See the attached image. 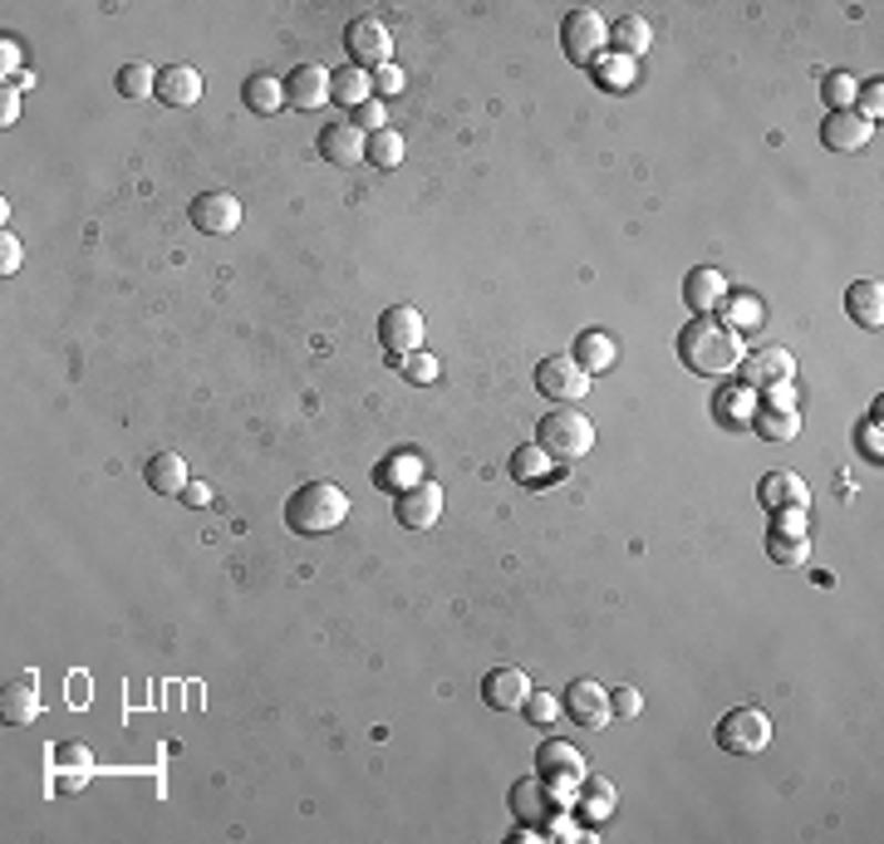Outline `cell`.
Masks as SVG:
<instances>
[{"label":"cell","instance_id":"cell-9","mask_svg":"<svg viewBox=\"0 0 884 844\" xmlns=\"http://www.w3.org/2000/svg\"><path fill=\"white\" fill-rule=\"evenodd\" d=\"M737 369H742V379H747L752 393H767V388H777V383H796V359H791L781 344L742 353V363H737Z\"/></svg>","mask_w":884,"mask_h":844},{"label":"cell","instance_id":"cell-41","mask_svg":"<svg viewBox=\"0 0 884 844\" xmlns=\"http://www.w3.org/2000/svg\"><path fill=\"white\" fill-rule=\"evenodd\" d=\"M855 99H860V119H865V123H880V113H884V84H880V79H870V84L865 89H855Z\"/></svg>","mask_w":884,"mask_h":844},{"label":"cell","instance_id":"cell-27","mask_svg":"<svg viewBox=\"0 0 884 844\" xmlns=\"http://www.w3.org/2000/svg\"><path fill=\"white\" fill-rule=\"evenodd\" d=\"M654 40V25L644 16H625L619 25H609V44L619 50V60H639Z\"/></svg>","mask_w":884,"mask_h":844},{"label":"cell","instance_id":"cell-1","mask_svg":"<svg viewBox=\"0 0 884 844\" xmlns=\"http://www.w3.org/2000/svg\"><path fill=\"white\" fill-rule=\"evenodd\" d=\"M742 334L728 325V319L718 315H698L693 325L678 334V359L688 363L693 373L702 379H722V373H732L737 363H742Z\"/></svg>","mask_w":884,"mask_h":844},{"label":"cell","instance_id":"cell-10","mask_svg":"<svg viewBox=\"0 0 884 844\" xmlns=\"http://www.w3.org/2000/svg\"><path fill=\"white\" fill-rule=\"evenodd\" d=\"M561 707H565V717H571L575 727H585V732H599V727L609 722V692L599 688V682H589V678H575L571 688L561 692Z\"/></svg>","mask_w":884,"mask_h":844},{"label":"cell","instance_id":"cell-21","mask_svg":"<svg viewBox=\"0 0 884 844\" xmlns=\"http://www.w3.org/2000/svg\"><path fill=\"white\" fill-rule=\"evenodd\" d=\"M683 300L693 315H718L722 300H728V280H722L718 266H693L683 280Z\"/></svg>","mask_w":884,"mask_h":844},{"label":"cell","instance_id":"cell-24","mask_svg":"<svg viewBox=\"0 0 884 844\" xmlns=\"http://www.w3.org/2000/svg\"><path fill=\"white\" fill-rule=\"evenodd\" d=\"M845 310L860 329H880L884 325V285L880 280H855L845 290Z\"/></svg>","mask_w":884,"mask_h":844},{"label":"cell","instance_id":"cell-7","mask_svg":"<svg viewBox=\"0 0 884 844\" xmlns=\"http://www.w3.org/2000/svg\"><path fill=\"white\" fill-rule=\"evenodd\" d=\"M536 388L551 398V403H580V398L589 393V373L580 369L575 359H565V353H551V359H541L536 369Z\"/></svg>","mask_w":884,"mask_h":844},{"label":"cell","instance_id":"cell-42","mask_svg":"<svg viewBox=\"0 0 884 844\" xmlns=\"http://www.w3.org/2000/svg\"><path fill=\"white\" fill-rule=\"evenodd\" d=\"M639 707H644L639 688H615V692H609V712H615V717H639Z\"/></svg>","mask_w":884,"mask_h":844},{"label":"cell","instance_id":"cell-50","mask_svg":"<svg viewBox=\"0 0 884 844\" xmlns=\"http://www.w3.org/2000/svg\"><path fill=\"white\" fill-rule=\"evenodd\" d=\"M629 64H634V60H615V64H605V79H609L615 89H625V84H629Z\"/></svg>","mask_w":884,"mask_h":844},{"label":"cell","instance_id":"cell-18","mask_svg":"<svg viewBox=\"0 0 884 844\" xmlns=\"http://www.w3.org/2000/svg\"><path fill=\"white\" fill-rule=\"evenodd\" d=\"M320 153L330 157L335 167H359V163H369V133H359L354 123H325Z\"/></svg>","mask_w":884,"mask_h":844},{"label":"cell","instance_id":"cell-35","mask_svg":"<svg viewBox=\"0 0 884 844\" xmlns=\"http://www.w3.org/2000/svg\"><path fill=\"white\" fill-rule=\"evenodd\" d=\"M369 163L373 167H399L403 163V138L393 128L383 133H369Z\"/></svg>","mask_w":884,"mask_h":844},{"label":"cell","instance_id":"cell-23","mask_svg":"<svg viewBox=\"0 0 884 844\" xmlns=\"http://www.w3.org/2000/svg\"><path fill=\"white\" fill-rule=\"evenodd\" d=\"M757 501H762L767 511H791V506H806L811 492L796 472H767L762 482H757Z\"/></svg>","mask_w":884,"mask_h":844},{"label":"cell","instance_id":"cell-16","mask_svg":"<svg viewBox=\"0 0 884 844\" xmlns=\"http://www.w3.org/2000/svg\"><path fill=\"white\" fill-rule=\"evenodd\" d=\"M325 99H330V70H320V64H300V70L286 74V109L315 113V109H325Z\"/></svg>","mask_w":884,"mask_h":844},{"label":"cell","instance_id":"cell-5","mask_svg":"<svg viewBox=\"0 0 884 844\" xmlns=\"http://www.w3.org/2000/svg\"><path fill=\"white\" fill-rule=\"evenodd\" d=\"M345 50H349V60H354V70L373 74L393 60V30L373 16H359V20H349V30H345Z\"/></svg>","mask_w":884,"mask_h":844},{"label":"cell","instance_id":"cell-33","mask_svg":"<svg viewBox=\"0 0 884 844\" xmlns=\"http://www.w3.org/2000/svg\"><path fill=\"white\" fill-rule=\"evenodd\" d=\"M383 486H393V492H408V486L423 482V462H418V452H393L389 466L379 472Z\"/></svg>","mask_w":884,"mask_h":844},{"label":"cell","instance_id":"cell-29","mask_svg":"<svg viewBox=\"0 0 884 844\" xmlns=\"http://www.w3.org/2000/svg\"><path fill=\"white\" fill-rule=\"evenodd\" d=\"M241 99L251 113H280L286 109V84H280L276 74H251L241 89Z\"/></svg>","mask_w":884,"mask_h":844},{"label":"cell","instance_id":"cell-26","mask_svg":"<svg viewBox=\"0 0 884 844\" xmlns=\"http://www.w3.org/2000/svg\"><path fill=\"white\" fill-rule=\"evenodd\" d=\"M187 462L177 457V452H157V457H147V486H153L157 496H183L187 492Z\"/></svg>","mask_w":884,"mask_h":844},{"label":"cell","instance_id":"cell-28","mask_svg":"<svg viewBox=\"0 0 884 844\" xmlns=\"http://www.w3.org/2000/svg\"><path fill=\"white\" fill-rule=\"evenodd\" d=\"M369 94H373V74H364V70H330V99L335 104H349V109H359V104H369Z\"/></svg>","mask_w":884,"mask_h":844},{"label":"cell","instance_id":"cell-46","mask_svg":"<svg viewBox=\"0 0 884 844\" xmlns=\"http://www.w3.org/2000/svg\"><path fill=\"white\" fill-rule=\"evenodd\" d=\"M373 89H379V94H399V89H403V70H393V64L373 70Z\"/></svg>","mask_w":884,"mask_h":844},{"label":"cell","instance_id":"cell-22","mask_svg":"<svg viewBox=\"0 0 884 844\" xmlns=\"http://www.w3.org/2000/svg\"><path fill=\"white\" fill-rule=\"evenodd\" d=\"M615 785L605 781V775H580V785H575V815L585 820V825H605L609 815H615Z\"/></svg>","mask_w":884,"mask_h":844},{"label":"cell","instance_id":"cell-43","mask_svg":"<svg viewBox=\"0 0 884 844\" xmlns=\"http://www.w3.org/2000/svg\"><path fill=\"white\" fill-rule=\"evenodd\" d=\"M20 260H25V250H20V241H16L10 231H0V270H6V276H16Z\"/></svg>","mask_w":884,"mask_h":844},{"label":"cell","instance_id":"cell-20","mask_svg":"<svg viewBox=\"0 0 884 844\" xmlns=\"http://www.w3.org/2000/svg\"><path fill=\"white\" fill-rule=\"evenodd\" d=\"M870 133H875V123H865L855 109H835V113H825V123H821V143L831 147V153H855V147L870 143Z\"/></svg>","mask_w":884,"mask_h":844},{"label":"cell","instance_id":"cell-12","mask_svg":"<svg viewBox=\"0 0 884 844\" xmlns=\"http://www.w3.org/2000/svg\"><path fill=\"white\" fill-rule=\"evenodd\" d=\"M192 226H197L202 236H232L236 226H241V202H236L232 192H202V197L192 202Z\"/></svg>","mask_w":884,"mask_h":844},{"label":"cell","instance_id":"cell-11","mask_svg":"<svg viewBox=\"0 0 884 844\" xmlns=\"http://www.w3.org/2000/svg\"><path fill=\"white\" fill-rule=\"evenodd\" d=\"M379 344L389 349L393 359L418 353L423 349V315H418L413 305H389V310L379 315Z\"/></svg>","mask_w":884,"mask_h":844},{"label":"cell","instance_id":"cell-38","mask_svg":"<svg viewBox=\"0 0 884 844\" xmlns=\"http://www.w3.org/2000/svg\"><path fill=\"white\" fill-rule=\"evenodd\" d=\"M855 79H850V74H825V84H821V94H825V104H831V113L835 109H850V104H855Z\"/></svg>","mask_w":884,"mask_h":844},{"label":"cell","instance_id":"cell-25","mask_svg":"<svg viewBox=\"0 0 884 844\" xmlns=\"http://www.w3.org/2000/svg\"><path fill=\"white\" fill-rule=\"evenodd\" d=\"M575 363L595 379V373H609L615 369V359H619V349H615V339L605 334V329H585L580 339H575V353H571Z\"/></svg>","mask_w":884,"mask_h":844},{"label":"cell","instance_id":"cell-15","mask_svg":"<svg viewBox=\"0 0 884 844\" xmlns=\"http://www.w3.org/2000/svg\"><path fill=\"white\" fill-rule=\"evenodd\" d=\"M531 692L536 688H531V678L521 668H492L482 678V702L496 707V712H521Z\"/></svg>","mask_w":884,"mask_h":844},{"label":"cell","instance_id":"cell-19","mask_svg":"<svg viewBox=\"0 0 884 844\" xmlns=\"http://www.w3.org/2000/svg\"><path fill=\"white\" fill-rule=\"evenodd\" d=\"M202 94H207V84H202V74L192 70V64H167V70H157V99H163L167 109H197Z\"/></svg>","mask_w":884,"mask_h":844},{"label":"cell","instance_id":"cell-51","mask_svg":"<svg viewBox=\"0 0 884 844\" xmlns=\"http://www.w3.org/2000/svg\"><path fill=\"white\" fill-rule=\"evenodd\" d=\"M183 501H187V506H212V486H202V482H187Z\"/></svg>","mask_w":884,"mask_h":844},{"label":"cell","instance_id":"cell-39","mask_svg":"<svg viewBox=\"0 0 884 844\" xmlns=\"http://www.w3.org/2000/svg\"><path fill=\"white\" fill-rule=\"evenodd\" d=\"M722 310L732 315L728 319L732 329L737 325H762V300H757V295H732V300H722Z\"/></svg>","mask_w":884,"mask_h":844},{"label":"cell","instance_id":"cell-6","mask_svg":"<svg viewBox=\"0 0 884 844\" xmlns=\"http://www.w3.org/2000/svg\"><path fill=\"white\" fill-rule=\"evenodd\" d=\"M561 44L575 64H599L609 50V25L599 20V10H571L561 25Z\"/></svg>","mask_w":884,"mask_h":844},{"label":"cell","instance_id":"cell-13","mask_svg":"<svg viewBox=\"0 0 884 844\" xmlns=\"http://www.w3.org/2000/svg\"><path fill=\"white\" fill-rule=\"evenodd\" d=\"M393 516H399V526H408V531H433L442 516V486H433V482L408 486V492H399V501H393Z\"/></svg>","mask_w":884,"mask_h":844},{"label":"cell","instance_id":"cell-40","mask_svg":"<svg viewBox=\"0 0 884 844\" xmlns=\"http://www.w3.org/2000/svg\"><path fill=\"white\" fill-rule=\"evenodd\" d=\"M349 123H354L359 133H383V128H389V109H383L379 99H369V104L354 109V119H349Z\"/></svg>","mask_w":884,"mask_h":844},{"label":"cell","instance_id":"cell-34","mask_svg":"<svg viewBox=\"0 0 884 844\" xmlns=\"http://www.w3.org/2000/svg\"><path fill=\"white\" fill-rule=\"evenodd\" d=\"M752 428H757V438H767V442H791L801 432V418L787 413V408H767V413L752 418Z\"/></svg>","mask_w":884,"mask_h":844},{"label":"cell","instance_id":"cell-44","mask_svg":"<svg viewBox=\"0 0 884 844\" xmlns=\"http://www.w3.org/2000/svg\"><path fill=\"white\" fill-rule=\"evenodd\" d=\"M54 761H60V766H89V771H94V756H89V747H79V741L54 747Z\"/></svg>","mask_w":884,"mask_h":844},{"label":"cell","instance_id":"cell-32","mask_svg":"<svg viewBox=\"0 0 884 844\" xmlns=\"http://www.w3.org/2000/svg\"><path fill=\"white\" fill-rule=\"evenodd\" d=\"M767 555H772L777 565L796 569V565H806V560H811V541H806V535H787V531H772V535H767Z\"/></svg>","mask_w":884,"mask_h":844},{"label":"cell","instance_id":"cell-36","mask_svg":"<svg viewBox=\"0 0 884 844\" xmlns=\"http://www.w3.org/2000/svg\"><path fill=\"white\" fill-rule=\"evenodd\" d=\"M393 369H399L408 383H433L438 373H442V363L433 359V353L418 349V353H403V359H393Z\"/></svg>","mask_w":884,"mask_h":844},{"label":"cell","instance_id":"cell-4","mask_svg":"<svg viewBox=\"0 0 884 844\" xmlns=\"http://www.w3.org/2000/svg\"><path fill=\"white\" fill-rule=\"evenodd\" d=\"M767 741H772V717L762 707H732L718 722V747L732 756H757V751H767Z\"/></svg>","mask_w":884,"mask_h":844},{"label":"cell","instance_id":"cell-8","mask_svg":"<svg viewBox=\"0 0 884 844\" xmlns=\"http://www.w3.org/2000/svg\"><path fill=\"white\" fill-rule=\"evenodd\" d=\"M512 810L521 825H551L561 815V785H551L546 775H526L512 785Z\"/></svg>","mask_w":884,"mask_h":844},{"label":"cell","instance_id":"cell-3","mask_svg":"<svg viewBox=\"0 0 884 844\" xmlns=\"http://www.w3.org/2000/svg\"><path fill=\"white\" fill-rule=\"evenodd\" d=\"M541 447L551 452L555 466H571L589 457V447H595V422H589L580 408H555L551 418H541Z\"/></svg>","mask_w":884,"mask_h":844},{"label":"cell","instance_id":"cell-47","mask_svg":"<svg viewBox=\"0 0 884 844\" xmlns=\"http://www.w3.org/2000/svg\"><path fill=\"white\" fill-rule=\"evenodd\" d=\"M767 403H772V408H787V413H796V383H777V388H767Z\"/></svg>","mask_w":884,"mask_h":844},{"label":"cell","instance_id":"cell-37","mask_svg":"<svg viewBox=\"0 0 884 844\" xmlns=\"http://www.w3.org/2000/svg\"><path fill=\"white\" fill-rule=\"evenodd\" d=\"M521 712L531 717V722L536 727H551L555 717H561V692H531L526 698V707H521Z\"/></svg>","mask_w":884,"mask_h":844},{"label":"cell","instance_id":"cell-49","mask_svg":"<svg viewBox=\"0 0 884 844\" xmlns=\"http://www.w3.org/2000/svg\"><path fill=\"white\" fill-rule=\"evenodd\" d=\"M16 113H20V99H16V89L6 84V94H0V123L10 128V123H16Z\"/></svg>","mask_w":884,"mask_h":844},{"label":"cell","instance_id":"cell-14","mask_svg":"<svg viewBox=\"0 0 884 844\" xmlns=\"http://www.w3.org/2000/svg\"><path fill=\"white\" fill-rule=\"evenodd\" d=\"M536 775H546L551 785H580L585 756L571 747V741L551 737V741H541V747H536Z\"/></svg>","mask_w":884,"mask_h":844},{"label":"cell","instance_id":"cell-31","mask_svg":"<svg viewBox=\"0 0 884 844\" xmlns=\"http://www.w3.org/2000/svg\"><path fill=\"white\" fill-rule=\"evenodd\" d=\"M551 472H555V462H551V452L541 447V442L516 447V457H512V476H516V482H546Z\"/></svg>","mask_w":884,"mask_h":844},{"label":"cell","instance_id":"cell-30","mask_svg":"<svg viewBox=\"0 0 884 844\" xmlns=\"http://www.w3.org/2000/svg\"><path fill=\"white\" fill-rule=\"evenodd\" d=\"M113 84H119L123 99H153L157 94V70H153V64H143V60H129Z\"/></svg>","mask_w":884,"mask_h":844},{"label":"cell","instance_id":"cell-45","mask_svg":"<svg viewBox=\"0 0 884 844\" xmlns=\"http://www.w3.org/2000/svg\"><path fill=\"white\" fill-rule=\"evenodd\" d=\"M777 526L772 531H787V535H806V506H791V511H772Z\"/></svg>","mask_w":884,"mask_h":844},{"label":"cell","instance_id":"cell-17","mask_svg":"<svg viewBox=\"0 0 884 844\" xmlns=\"http://www.w3.org/2000/svg\"><path fill=\"white\" fill-rule=\"evenodd\" d=\"M0 717H6V727H30L40 717V678L35 672H20V678H10L6 688H0Z\"/></svg>","mask_w":884,"mask_h":844},{"label":"cell","instance_id":"cell-2","mask_svg":"<svg viewBox=\"0 0 884 844\" xmlns=\"http://www.w3.org/2000/svg\"><path fill=\"white\" fill-rule=\"evenodd\" d=\"M345 516H349V496L335 482H305L286 501V526L295 535H330L345 526Z\"/></svg>","mask_w":884,"mask_h":844},{"label":"cell","instance_id":"cell-48","mask_svg":"<svg viewBox=\"0 0 884 844\" xmlns=\"http://www.w3.org/2000/svg\"><path fill=\"white\" fill-rule=\"evenodd\" d=\"M84 781H89V766H64V771H60V785H54V791H79Z\"/></svg>","mask_w":884,"mask_h":844}]
</instances>
